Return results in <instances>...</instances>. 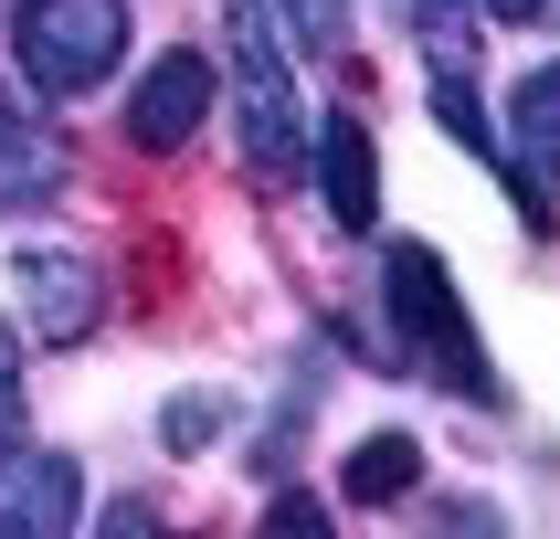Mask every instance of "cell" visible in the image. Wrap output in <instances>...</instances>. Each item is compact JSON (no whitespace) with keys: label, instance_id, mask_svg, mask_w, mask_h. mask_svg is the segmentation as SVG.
<instances>
[{"label":"cell","instance_id":"obj_1","mask_svg":"<svg viewBox=\"0 0 560 539\" xmlns=\"http://www.w3.org/2000/svg\"><path fill=\"white\" fill-rule=\"evenodd\" d=\"M381 296H392V317H402V349L455 391V402H498V371H487L476 317H466V296H455V276H444L434 244H392L381 254Z\"/></svg>","mask_w":560,"mask_h":539},{"label":"cell","instance_id":"obj_3","mask_svg":"<svg viewBox=\"0 0 560 539\" xmlns=\"http://www.w3.org/2000/svg\"><path fill=\"white\" fill-rule=\"evenodd\" d=\"M11 54H22V85L32 95L74 106V95H95L127 63V0H22Z\"/></svg>","mask_w":560,"mask_h":539},{"label":"cell","instance_id":"obj_13","mask_svg":"<svg viewBox=\"0 0 560 539\" xmlns=\"http://www.w3.org/2000/svg\"><path fill=\"white\" fill-rule=\"evenodd\" d=\"M285 22H296V43L339 54V43H349V0H285Z\"/></svg>","mask_w":560,"mask_h":539},{"label":"cell","instance_id":"obj_10","mask_svg":"<svg viewBox=\"0 0 560 539\" xmlns=\"http://www.w3.org/2000/svg\"><path fill=\"white\" fill-rule=\"evenodd\" d=\"M423 487V444L412 434H371V444H349V466H339V497L349 507H392Z\"/></svg>","mask_w":560,"mask_h":539},{"label":"cell","instance_id":"obj_6","mask_svg":"<svg viewBox=\"0 0 560 539\" xmlns=\"http://www.w3.org/2000/svg\"><path fill=\"white\" fill-rule=\"evenodd\" d=\"M201 117H212V54H159L149 74H138V95H127V138L159 149V159L190 149Z\"/></svg>","mask_w":560,"mask_h":539},{"label":"cell","instance_id":"obj_4","mask_svg":"<svg viewBox=\"0 0 560 539\" xmlns=\"http://www.w3.org/2000/svg\"><path fill=\"white\" fill-rule=\"evenodd\" d=\"M498 169L518 180V212L529 233H550V201H560V63H529L508 85V138H498Z\"/></svg>","mask_w":560,"mask_h":539},{"label":"cell","instance_id":"obj_12","mask_svg":"<svg viewBox=\"0 0 560 539\" xmlns=\"http://www.w3.org/2000/svg\"><path fill=\"white\" fill-rule=\"evenodd\" d=\"M222 423H233V402H222V391H180V402L159 412V444H170V455H201Z\"/></svg>","mask_w":560,"mask_h":539},{"label":"cell","instance_id":"obj_8","mask_svg":"<svg viewBox=\"0 0 560 539\" xmlns=\"http://www.w3.org/2000/svg\"><path fill=\"white\" fill-rule=\"evenodd\" d=\"M317 190H328V222H339V233H371L381 222V149H371L360 117L317 127Z\"/></svg>","mask_w":560,"mask_h":539},{"label":"cell","instance_id":"obj_7","mask_svg":"<svg viewBox=\"0 0 560 539\" xmlns=\"http://www.w3.org/2000/svg\"><path fill=\"white\" fill-rule=\"evenodd\" d=\"M74 518H85V487H74V466H63V455H32V444H11V455H0V529L63 539Z\"/></svg>","mask_w":560,"mask_h":539},{"label":"cell","instance_id":"obj_15","mask_svg":"<svg viewBox=\"0 0 560 539\" xmlns=\"http://www.w3.org/2000/svg\"><path fill=\"white\" fill-rule=\"evenodd\" d=\"M265 518H276V529H328V497H307V487H285V497L265 507Z\"/></svg>","mask_w":560,"mask_h":539},{"label":"cell","instance_id":"obj_11","mask_svg":"<svg viewBox=\"0 0 560 539\" xmlns=\"http://www.w3.org/2000/svg\"><path fill=\"white\" fill-rule=\"evenodd\" d=\"M476 32H487L476 0H412V54L434 74H476Z\"/></svg>","mask_w":560,"mask_h":539},{"label":"cell","instance_id":"obj_9","mask_svg":"<svg viewBox=\"0 0 560 539\" xmlns=\"http://www.w3.org/2000/svg\"><path fill=\"white\" fill-rule=\"evenodd\" d=\"M63 190V138L22 106H0V212H32Z\"/></svg>","mask_w":560,"mask_h":539},{"label":"cell","instance_id":"obj_16","mask_svg":"<svg viewBox=\"0 0 560 539\" xmlns=\"http://www.w3.org/2000/svg\"><path fill=\"white\" fill-rule=\"evenodd\" d=\"M476 11H508V22H529V11H550V0H476Z\"/></svg>","mask_w":560,"mask_h":539},{"label":"cell","instance_id":"obj_2","mask_svg":"<svg viewBox=\"0 0 560 539\" xmlns=\"http://www.w3.org/2000/svg\"><path fill=\"white\" fill-rule=\"evenodd\" d=\"M222 11H233V85H244V169L254 180H296L307 106H296V74H285L276 0H222Z\"/></svg>","mask_w":560,"mask_h":539},{"label":"cell","instance_id":"obj_14","mask_svg":"<svg viewBox=\"0 0 560 539\" xmlns=\"http://www.w3.org/2000/svg\"><path fill=\"white\" fill-rule=\"evenodd\" d=\"M22 434V317H0V444Z\"/></svg>","mask_w":560,"mask_h":539},{"label":"cell","instance_id":"obj_5","mask_svg":"<svg viewBox=\"0 0 560 539\" xmlns=\"http://www.w3.org/2000/svg\"><path fill=\"white\" fill-rule=\"evenodd\" d=\"M11 307H22V339L74 349L95 328V307H106V285H95V265L74 244H22L11 254Z\"/></svg>","mask_w":560,"mask_h":539}]
</instances>
